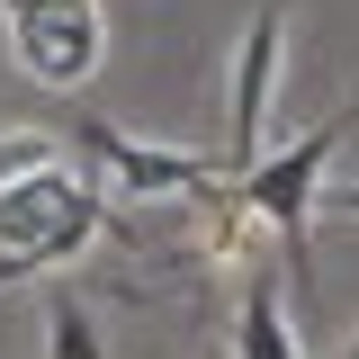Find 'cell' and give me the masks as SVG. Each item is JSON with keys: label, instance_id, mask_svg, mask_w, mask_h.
Returning <instances> with one entry per match:
<instances>
[{"label": "cell", "instance_id": "cell-1", "mask_svg": "<svg viewBox=\"0 0 359 359\" xmlns=\"http://www.w3.org/2000/svg\"><path fill=\"white\" fill-rule=\"evenodd\" d=\"M359 126V90L332 108V117H314L287 153H269V162H252V171H233V198H216V189H198V207H224L216 224V252H233V224L261 216L278 243H287V261H297V297L314 287V207H323V171H332V153H341V135Z\"/></svg>", "mask_w": 359, "mask_h": 359}, {"label": "cell", "instance_id": "cell-2", "mask_svg": "<svg viewBox=\"0 0 359 359\" xmlns=\"http://www.w3.org/2000/svg\"><path fill=\"white\" fill-rule=\"evenodd\" d=\"M99 224H108V189H99L90 171H72L63 153L9 171L0 180V287H9V278H36V269H54V261H72Z\"/></svg>", "mask_w": 359, "mask_h": 359}, {"label": "cell", "instance_id": "cell-3", "mask_svg": "<svg viewBox=\"0 0 359 359\" xmlns=\"http://www.w3.org/2000/svg\"><path fill=\"white\" fill-rule=\"evenodd\" d=\"M0 27H9V54L27 63V81L45 90H81L108 54L99 0H0Z\"/></svg>", "mask_w": 359, "mask_h": 359}, {"label": "cell", "instance_id": "cell-4", "mask_svg": "<svg viewBox=\"0 0 359 359\" xmlns=\"http://www.w3.org/2000/svg\"><path fill=\"white\" fill-rule=\"evenodd\" d=\"M72 144H81V162H99V189H108V198H198V189H216V180H224L216 153L135 144V135H117L108 117H81Z\"/></svg>", "mask_w": 359, "mask_h": 359}, {"label": "cell", "instance_id": "cell-5", "mask_svg": "<svg viewBox=\"0 0 359 359\" xmlns=\"http://www.w3.org/2000/svg\"><path fill=\"white\" fill-rule=\"evenodd\" d=\"M278 54H287V0H261L243 54H233V126H224V171H252L269 135V90H278Z\"/></svg>", "mask_w": 359, "mask_h": 359}, {"label": "cell", "instance_id": "cell-6", "mask_svg": "<svg viewBox=\"0 0 359 359\" xmlns=\"http://www.w3.org/2000/svg\"><path fill=\"white\" fill-rule=\"evenodd\" d=\"M287 269H252L243 278V306H233V359H306L297 341V323H287V287H278Z\"/></svg>", "mask_w": 359, "mask_h": 359}, {"label": "cell", "instance_id": "cell-7", "mask_svg": "<svg viewBox=\"0 0 359 359\" xmlns=\"http://www.w3.org/2000/svg\"><path fill=\"white\" fill-rule=\"evenodd\" d=\"M45 359H108L99 351V323L81 314V297H54L45 306Z\"/></svg>", "mask_w": 359, "mask_h": 359}, {"label": "cell", "instance_id": "cell-8", "mask_svg": "<svg viewBox=\"0 0 359 359\" xmlns=\"http://www.w3.org/2000/svg\"><path fill=\"white\" fill-rule=\"evenodd\" d=\"M45 153H63V144H54V135H36V126H9V135H0V180L27 171V162H45Z\"/></svg>", "mask_w": 359, "mask_h": 359}, {"label": "cell", "instance_id": "cell-9", "mask_svg": "<svg viewBox=\"0 0 359 359\" xmlns=\"http://www.w3.org/2000/svg\"><path fill=\"white\" fill-rule=\"evenodd\" d=\"M323 207H332V216H351V224H359V180H351V189H323Z\"/></svg>", "mask_w": 359, "mask_h": 359}, {"label": "cell", "instance_id": "cell-10", "mask_svg": "<svg viewBox=\"0 0 359 359\" xmlns=\"http://www.w3.org/2000/svg\"><path fill=\"white\" fill-rule=\"evenodd\" d=\"M351 359H359V332H351Z\"/></svg>", "mask_w": 359, "mask_h": 359}]
</instances>
